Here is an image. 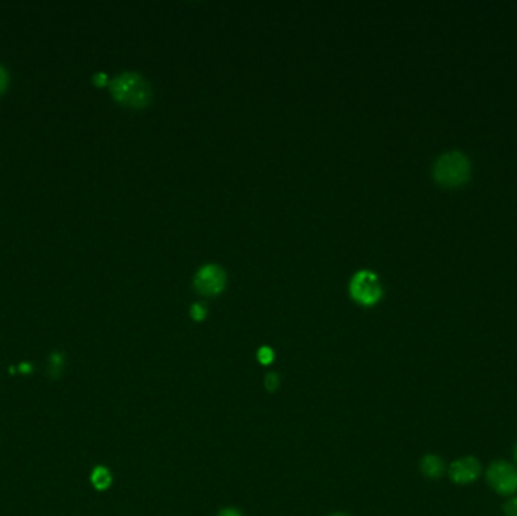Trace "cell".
Listing matches in <instances>:
<instances>
[{"label":"cell","mask_w":517,"mask_h":516,"mask_svg":"<svg viewBox=\"0 0 517 516\" xmlns=\"http://www.w3.org/2000/svg\"><path fill=\"white\" fill-rule=\"evenodd\" d=\"M481 464L472 456L461 457L449 466V477L457 484L472 483L480 477Z\"/></svg>","instance_id":"8992f818"},{"label":"cell","mask_w":517,"mask_h":516,"mask_svg":"<svg viewBox=\"0 0 517 516\" xmlns=\"http://www.w3.org/2000/svg\"><path fill=\"white\" fill-rule=\"evenodd\" d=\"M109 88L117 102L133 108L146 106L152 96L147 81L138 73H123L117 76L110 82Z\"/></svg>","instance_id":"7a4b0ae2"},{"label":"cell","mask_w":517,"mask_h":516,"mask_svg":"<svg viewBox=\"0 0 517 516\" xmlns=\"http://www.w3.org/2000/svg\"><path fill=\"white\" fill-rule=\"evenodd\" d=\"M8 86V73L6 70L0 66V94H2Z\"/></svg>","instance_id":"4fadbf2b"},{"label":"cell","mask_w":517,"mask_h":516,"mask_svg":"<svg viewBox=\"0 0 517 516\" xmlns=\"http://www.w3.org/2000/svg\"><path fill=\"white\" fill-rule=\"evenodd\" d=\"M194 287L202 296H218L226 287V273L218 265H206L197 273Z\"/></svg>","instance_id":"5b68a950"},{"label":"cell","mask_w":517,"mask_h":516,"mask_svg":"<svg viewBox=\"0 0 517 516\" xmlns=\"http://www.w3.org/2000/svg\"><path fill=\"white\" fill-rule=\"evenodd\" d=\"M487 481L500 495H513L517 492V468L511 464L498 460L487 470Z\"/></svg>","instance_id":"277c9868"},{"label":"cell","mask_w":517,"mask_h":516,"mask_svg":"<svg viewBox=\"0 0 517 516\" xmlns=\"http://www.w3.org/2000/svg\"><path fill=\"white\" fill-rule=\"evenodd\" d=\"M349 291H351L353 298L363 306L375 305L383 294L377 274L368 271V269H363L353 277Z\"/></svg>","instance_id":"3957f363"},{"label":"cell","mask_w":517,"mask_h":516,"mask_svg":"<svg viewBox=\"0 0 517 516\" xmlns=\"http://www.w3.org/2000/svg\"><path fill=\"white\" fill-rule=\"evenodd\" d=\"M106 82H108V77H106L105 73H97L94 76V84L95 85L103 86V85H106Z\"/></svg>","instance_id":"5bb4252c"},{"label":"cell","mask_w":517,"mask_h":516,"mask_svg":"<svg viewBox=\"0 0 517 516\" xmlns=\"http://www.w3.org/2000/svg\"><path fill=\"white\" fill-rule=\"evenodd\" d=\"M420 471L428 479H439L445 472V464L439 456L427 455L420 462Z\"/></svg>","instance_id":"52a82bcc"},{"label":"cell","mask_w":517,"mask_h":516,"mask_svg":"<svg viewBox=\"0 0 517 516\" xmlns=\"http://www.w3.org/2000/svg\"><path fill=\"white\" fill-rule=\"evenodd\" d=\"M91 481L99 490H105L113 483V475L105 466H97L91 474Z\"/></svg>","instance_id":"ba28073f"},{"label":"cell","mask_w":517,"mask_h":516,"mask_svg":"<svg viewBox=\"0 0 517 516\" xmlns=\"http://www.w3.org/2000/svg\"><path fill=\"white\" fill-rule=\"evenodd\" d=\"M206 315H208V311H206V307L203 305L195 303L191 307V316H193L195 321H203L206 318Z\"/></svg>","instance_id":"30bf717a"},{"label":"cell","mask_w":517,"mask_h":516,"mask_svg":"<svg viewBox=\"0 0 517 516\" xmlns=\"http://www.w3.org/2000/svg\"><path fill=\"white\" fill-rule=\"evenodd\" d=\"M257 359L262 365H269L274 361V350L269 347H262L257 352Z\"/></svg>","instance_id":"9c48e42d"},{"label":"cell","mask_w":517,"mask_h":516,"mask_svg":"<svg viewBox=\"0 0 517 516\" xmlns=\"http://www.w3.org/2000/svg\"><path fill=\"white\" fill-rule=\"evenodd\" d=\"M433 176L445 188L463 187L471 179V162L461 152H448L439 156L433 169Z\"/></svg>","instance_id":"6da1fadb"},{"label":"cell","mask_w":517,"mask_h":516,"mask_svg":"<svg viewBox=\"0 0 517 516\" xmlns=\"http://www.w3.org/2000/svg\"><path fill=\"white\" fill-rule=\"evenodd\" d=\"M504 513L505 516H517V498H511L510 501H507L504 506Z\"/></svg>","instance_id":"7c38bea8"},{"label":"cell","mask_w":517,"mask_h":516,"mask_svg":"<svg viewBox=\"0 0 517 516\" xmlns=\"http://www.w3.org/2000/svg\"><path fill=\"white\" fill-rule=\"evenodd\" d=\"M514 457H516V460H517V446H516V448H514Z\"/></svg>","instance_id":"2e32d148"},{"label":"cell","mask_w":517,"mask_h":516,"mask_svg":"<svg viewBox=\"0 0 517 516\" xmlns=\"http://www.w3.org/2000/svg\"><path fill=\"white\" fill-rule=\"evenodd\" d=\"M218 516H242L240 510L236 509H224Z\"/></svg>","instance_id":"9a60e30c"},{"label":"cell","mask_w":517,"mask_h":516,"mask_svg":"<svg viewBox=\"0 0 517 516\" xmlns=\"http://www.w3.org/2000/svg\"><path fill=\"white\" fill-rule=\"evenodd\" d=\"M278 385H280V379H278L277 374H274V372H271V374H268L266 379H265V386L269 392H274L275 389L278 388Z\"/></svg>","instance_id":"8fae6325"},{"label":"cell","mask_w":517,"mask_h":516,"mask_svg":"<svg viewBox=\"0 0 517 516\" xmlns=\"http://www.w3.org/2000/svg\"><path fill=\"white\" fill-rule=\"evenodd\" d=\"M331 516H347V515H342V513H336V515H331Z\"/></svg>","instance_id":"e0dca14e"}]
</instances>
